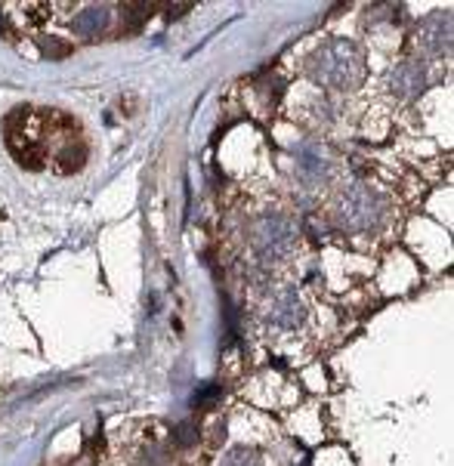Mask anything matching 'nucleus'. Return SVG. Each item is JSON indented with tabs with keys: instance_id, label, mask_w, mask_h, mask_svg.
<instances>
[{
	"instance_id": "1",
	"label": "nucleus",
	"mask_w": 454,
	"mask_h": 466,
	"mask_svg": "<svg viewBox=\"0 0 454 466\" xmlns=\"http://www.w3.org/2000/svg\"><path fill=\"white\" fill-rule=\"evenodd\" d=\"M306 74L328 90L349 93L364 80V53L353 40H328L309 56Z\"/></svg>"
},
{
	"instance_id": "2",
	"label": "nucleus",
	"mask_w": 454,
	"mask_h": 466,
	"mask_svg": "<svg viewBox=\"0 0 454 466\" xmlns=\"http://www.w3.org/2000/svg\"><path fill=\"white\" fill-rule=\"evenodd\" d=\"M383 214H387L383 195L371 186H364V182H349L334 201V219H337V225L347 232L377 229Z\"/></svg>"
},
{
	"instance_id": "3",
	"label": "nucleus",
	"mask_w": 454,
	"mask_h": 466,
	"mask_svg": "<svg viewBox=\"0 0 454 466\" xmlns=\"http://www.w3.org/2000/svg\"><path fill=\"white\" fill-rule=\"evenodd\" d=\"M294 241H297V229H294L291 219L281 214H266L251 225V248L266 263L287 257Z\"/></svg>"
},
{
	"instance_id": "4",
	"label": "nucleus",
	"mask_w": 454,
	"mask_h": 466,
	"mask_svg": "<svg viewBox=\"0 0 454 466\" xmlns=\"http://www.w3.org/2000/svg\"><path fill=\"white\" fill-rule=\"evenodd\" d=\"M426 87H430V72H426L421 59L398 63L393 72H390V90L402 102H415L417 96H424Z\"/></svg>"
},
{
	"instance_id": "5",
	"label": "nucleus",
	"mask_w": 454,
	"mask_h": 466,
	"mask_svg": "<svg viewBox=\"0 0 454 466\" xmlns=\"http://www.w3.org/2000/svg\"><path fill=\"white\" fill-rule=\"evenodd\" d=\"M294 161H297L300 182L309 189H319L331 176V161H328V155L319 146H309V142L306 146H297L294 148Z\"/></svg>"
},
{
	"instance_id": "6",
	"label": "nucleus",
	"mask_w": 454,
	"mask_h": 466,
	"mask_svg": "<svg viewBox=\"0 0 454 466\" xmlns=\"http://www.w3.org/2000/svg\"><path fill=\"white\" fill-rule=\"evenodd\" d=\"M417 44L426 56H445L451 53V13H436L433 19H426Z\"/></svg>"
},
{
	"instance_id": "7",
	"label": "nucleus",
	"mask_w": 454,
	"mask_h": 466,
	"mask_svg": "<svg viewBox=\"0 0 454 466\" xmlns=\"http://www.w3.org/2000/svg\"><path fill=\"white\" fill-rule=\"evenodd\" d=\"M303 318H306V309H303L297 291L275 293L270 309H266V321L275 325V327H281V331H294V327H300Z\"/></svg>"
},
{
	"instance_id": "8",
	"label": "nucleus",
	"mask_w": 454,
	"mask_h": 466,
	"mask_svg": "<svg viewBox=\"0 0 454 466\" xmlns=\"http://www.w3.org/2000/svg\"><path fill=\"white\" fill-rule=\"evenodd\" d=\"M106 25H108V6H99V4L84 6V10L72 19V29L78 38H96Z\"/></svg>"
},
{
	"instance_id": "9",
	"label": "nucleus",
	"mask_w": 454,
	"mask_h": 466,
	"mask_svg": "<svg viewBox=\"0 0 454 466\" xmlns=\"http://www.w3.org/2000/svg\"><path fill=\"white\" fill-rule=\"evenodd\" d=\"M84 161H87V148L81 146V142H68V146L62 148L59 157H56L59 170H65V174H72V170H81V167H84Z\"/></svg>"
},
{
	"instance_id": "10",
	"label": "nucleus",
	"mask_w": 454,
	"mask_h": 466,
	"mask_svg": "<svg viewBox=\"0 0 454 466\" xmlns=\"http://www.w3.org/2000/svg\"><path fill=\"white\" fill-rule=\"evenodd\" d=\"M219 466H263V461H260L257 448H244V445H238V448L226 451Z\"/></svg>"
},
{
	"instance_id": "11",
	"label": "nucleus",
	"mask_w": 454,
	"mask_h": 466,
	"mask_svg": "<svg viewBox=\"0 0 454 466\" xmlns=\"http://www.w3.org/2000/svg\"><path fill=\"white\" fill-rule=\"evenodd\" d=\"M174 438H176V445H183V448H189V445H195V442H198V427H195V423H192V420L176 423Z\"/></svg>"
},
{
	"instance_id": "12",
	"label": "nucleus",
	"mask_w": 454,
	"mask_h": 466,
	"mask_svg": "<svg viewBox=\"0 0 454 466\" xmlns=\"http://www.w3.org/2000/svg\"><path fill=\"white\" fill-rule=\"evenodd\" d=\"M219 395H223V389L219 386H204V389H198V395L192 399V404H195V408H208V404L217 402Z\"/></svg>"
},
{
	"instance_id": "13",
	"label": "nucleus",
	"mask_w": 454,
	"mask_h": 466,
	"mask_svg": "<svg viewBox=\"0 0 454 466\" xmlns=\"http://www.w3.org/2000/svg\"><path fill=\"white\" fill-rule=\"evenodd\" d=\"M170 461H167V451L164 448H155V445H151V448L146 451V457H142V466H167Z\"/></svg>"
},
{
	"instance_id": "14",
	"label": "nucleus",
	"mask_w": 454,
	"mask_h": 466,
	"mask_svg": "<svg viewBox=\"0 0 454 466\" xmlns=\"http://www.w3.org/2000/svg\"><path fill=\"white\" fill-rule=\"evenodd\" d=\"M44 53L47 56H53V59H59V56H68V47L62 44V40L50 38V40H44Z\"/></svg>"
},
{
	"instance_id": "15",
	"label": "nucleus",
	"mask_w": 454,
	"mask_h": 466,
	"mask_svg": "<svg viewBox=\"0 0 454 466\" xmlns=\"http://www.w3.org/2000/svg\"><path fill=\"white\" fill-rule=\"evenodd\" d=\"M185 13H192V4H170L167 6V19H180Z\"/></svg>"
},
{
	"instance_id": "16",
	"label": "nucleus",
	"mask_w": 454,
	"mask_h": 466,
	"mask_svg": "<svg viewBox=\"0 0 454 466\" xmlns=\"http://www.w3.org/2000/svg\"><path fill=\"white\" fill-rule=\"evenodd\" d=\"M0 31H4V13H0Z\"/></svg>"
}]
</instances>
